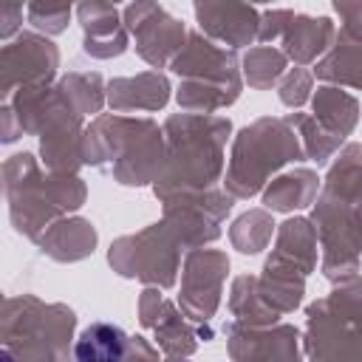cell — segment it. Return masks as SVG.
<instances>
[{
    "mask_svg": "<svg viewBox=\"0 0 362 362\" xmlns=\"http://www.w3.org/2000/svg\"><path fill=\"white\" fill-rule=\"evenodd\" d=\"M124 342L127 339L119 328L93 325L82 334L76 345V356L79 359H116V356H124Z\"/></svg>",
    "mask_w": 362,
    "mask_h": 362,
    "instance_id": "6da1fadb",
    "label": "cell"
}]
</instances>
